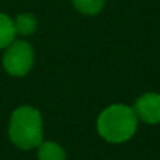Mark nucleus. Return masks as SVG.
Returning <instances> with one entry per match:
<instances>
[{
	"mask_svg": "<svg viewBox=\"0 0 160 160\" xmlns=\"http://www.w3.org/2000/svg\"><path fill=\"white\" fill-rule=\"evenodd\" d=\"M16 36L14 19L5 12H0V50H5L12 41H16Z\"/></svg>",
	"mask_w": 160,
	"mask_h": 160,
	"instance_id": "0eeeda50",
	"label": "nucleus"
},
{
	"mask_svg": "<svg viewBox=\"0 0 160 160\" xmlns=\"http://www.w3.org/2000/svg\"><path fill=\"white\" fill-rule=\"evenodd\" d=\"M8 137L22 151L36 149L44 142V120L41 112L28 104L16 107L9 117Z\"/></svg>",
	"mask_w": 160,
	"mask_h": 160,
	"instance_id": "f03ea898",
	"label": "nucleus"
},
{
	"mask_svg": "<svg viewBox=\"0 0 160 160\" xmlns=\"http://www.w3.org/2000/svg\"><path fill=\"white\" fill-rule=\"evenodd\" d=\"M34 48L28 41L16 39L5 48L2 64L9 76L23 78L34 67Z\"/></svg>",
	"mask_w": 160,
	"mask_h": 160,
	"instance_id": "7ed1b4c3",
	"label": "nucleus"
},
{
	"mask_svg": "<svg viewBox=\"0 0 160 160\" xmlns=\"http://www.w3.org/2000/svg\"><path fill=\"white\" fill-rule=\"evenodd\" d=\"M38 160H67L65 149L53 140H44L38 148Z\"/></svg>",
	"mask_w": 160,
	"mask_h": 160,
	"instance_id": "423d86ee",
	"label": "nucleus"
},
{
	"mask_svg": "<svg viewBox=\"0 0 160 160\" xmlns=\"http://www.w3.org/2000/svg\"><path fill=\"white\" fill-rule=\"evenodd\" d=\"M16 34L20 38H30L38 30V17L33 12H20L14 19Z\"/></svg>",
	"mask_w": 160,
	"mask_h": 160,
	"instance_id": "39448f33",
	"label": "nucleus"
},
{
	"mask_svg": "<svg viewBox=\"0 0 160 160\" xmlns=\"http://www.w3.org/2000/svg\"><path fill=\"white\" fill-rule=\"evenodd\" d=\"M132 109L138 121L146 124H160V93L146 92L140 95Z\"/></svg>",
	"mask_w": 160,
	"mask_h": 160,
	"instance_id": "20e7f679",
	"label": "nucleus"
},
{
	"mask_svg": "<svg viewBox=\"0 0 160 160\" xmlns=\"http://www.w3.org/2000/svg\"><path fill=\"white\" fill-rule=\"evenodd\" d=\"M72 5L79 14L97 16L104 9L106 0H72Z\"/></svg>",
	"mask_w": 160,
	"mask_h": 160,
	"instance_id": "6e6552de",
	"label": "nucleus"
},
{
	"mask_svg": "<svg viewBox=\"0 0 160 160\" xmlns=\"http://www.w3.org/2000/svg\"><path fill=\"white\" fill-rule=\"evenodd\" d=\"M138 128V118L128 104L115 103L104 107L97 120V131L103 140L112 145L129 142Z\"/></svg>",
	"mask_w": 160,
	"mask_h": 160,
	"instance_id": "f257e3e1",
	"label": "nucleus"
}]
</instances>
